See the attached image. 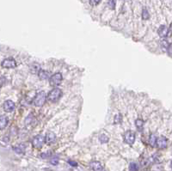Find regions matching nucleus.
<instances>
[{
	"label": "nucleus",
	"mask_w": 172,
	"mask_h": 171,
	"mask_svg": "<svg viewBox=\"0 0 172 171\" xmlns=\"http://www.w3.org/2000/svg\"><path fill=\"white\" fill-rule=\"evenodd\" d=\"M38 76H39V78L41 80H47V79L50 78L49 72L45 70H41L38 73Z\"/></svg>",
	"instance_id": "12"
},
{
	"label": "nucleus",
	"mask_w": 172,
	"mask_h": 171,
	"mask_svg": "<svg viewBox=\"0 0 172 171\" xmlns=\"http://www.w3.org/2000/svg\"><path fill=\"white\" fill-rule=\"evenodd\" d=\"M157 137L155 134H151L150 136V139H149V144L151 145V146H155L156 144H157Z\"/></svg>",
	"instance_id": "16"
},
{
	"label": "nucleus",
	"mask_w": 172,
	"mask_h": 171,
	"mask_svg": "<svg viewBox=\"0 0 172 171\" xmlns=\"http://www.w3.org/2000/svg\"><path fill=\"white\" fill-rule=\"evenodd\" d=\"M71 165H73V166H77V163H76V162H73V161H69L68 162Z\"/></svg>",
	"instance_id": "27"
},
{
	"label": "nucleus",
	"mask_w": 172,
	"mask_h": 171,
	"mask_svg": "<svg viewBox=\"0 0 172 171\" xmlns=\"http://www.w3.org/2000/svg\"><path fill=\"white\" fill-rule=\"evenodd\" d=\"M167 51H168L169 55L172 57V44H171V45L169 46V48H168V49H167Z\"/></svg>",
	"instance_id": "26"
},
{
	"label": "nucleus",
	"mask_w": 172,
	"mask_h": 171,
	"mask_svg": "<svg viewBox=\"0 0 172 171\" xmlns=\"http://www.w3.org/2000/svg\"><path fill=\"white\" fill-rule=\"evenodd\" d=\"M90 168L92 169V170L94 171H102L103 170V167L102 165V163L97 161H94L90 163Z\"/></svg>",
	"instance_id": "11"
},
{
	"label": "nucleus",
	"mask_w": 172,
	"mask_h": 171,
	"mask_svg": "<svg viewBox=\"0 0 172 171\" xmlns=\"http://www.w3.org/2000/svg\"><path fill=\"white\" fill-rule=\"evenodd\" d=\"M50 163L52 164V165H57L58 163H59V158L58 157H52V159H51V161H50Z\"/></svg>",
	"instance_id": "24"
},
{
	"label": "nucleus",
	"mask_w": 172,
	"mask_h": 171,
	"mask_svg": "<svg viewBox=\"0 0 172 171\" xmlns=\"http://www.w3.org/2000/svg\"><path fill=\"white\" fill-rule=\"evenodd\" d=\"M14 150H15L17 153L21 154V153H23V152H24L25 147L24 145H17V146H16L14 148Z\"/></svg>",
	"instance_id": "17"
},
{
	"label": "nucleus",
	"mask_w": 172,
	"mask_h": 171,
	"mask_svg": "<svg viewBox=\"0 0 172 171\" xmlns=\"http://www.w3.org/2000/svg\"><path fill=\"white\" fill-rule=\"evenodd\" d=\"M171 169H172V161H171Z\"/></svg>",
	"instance_id": "29"
},
{
	"label": "nucleus",
	"mask_w": 172,
	"mask_h": 171,
	"mask_svg": "<svg viewBox=\"0 0 172 171\" xmlns=\"http://www.w3.org/2000/svg\"><path fill=\"white\" fill-rule=\"evenodd\" d=\"M3 110L5 112H8V113L12 112L15 109V103L10 100L5 101L3 105Z\"/></svg>",
	"instance_id": "7"
},
{
	"label": "nucleus",
	"mask_w": 172,
	"mask_h": 171,
	"mask_svg": "<svg viewBox=\"0 0 172 171\" xmlns=\"http://www.w3.org/2000/svg\"><path fill=\"white\" fill-rule=\"evenodd\" d=\"M30 70H31V72H32V73L33 74H38L39 73V72L41 71V67H40V66H39L38 64H35V65H33V66H31Z\"/></svg>",
	"instance_id": "15"
},
{
	"label": "nucleus",
	"mask_w": 172,
	"mask_h": 171,
	"mask_svg": "<svg viewBox=\"0 0 172 171\" xmlns=\"http://www.w3.org/2000/svg\"><path fill=\"white\" fill-rule=\"evenodd\" d=\"M63 80V77H62V75L60 73H55L53 74L52 77H50L49 81L50 83L52 85V86H58L61 83Z\"/></svg>",
	"instance_id": "4"
},
{
	"label": "nucleus",
	"mask_w": 172,
	"mask_h": 171,
	"mask_svg": "<svg viewBox=\"0 0 172 171\" xmlns=\"http://www.w3.org/2000/svg\"><path fill=\"white\" fill-rule=\"evenodd\" d=\"M8 125V118L4 115L0 116V129H4Z\"/></svg>",
	"instance_id": "13"
},
{
	"label": "nucleus",
	"mask_w": 172,
	"mask_h": 171,
	"mask_svg": "<svg viewBox=\"0 0 172 171\" xmlns=\"http://www.w3.org/2000/svg\"><path fill=\"white\" fill-rule=\"evenodd\" d=\"M102 0H90V3L91 5H97Z\"/></svg>",
	"instance_id": "25"
},
{
	"label": "nucleus",
	"mask_w": 172,
	"mask_h": 171,
	"mask_svg": "<svg viewBox=\"0 0 172 171\" xmlns=\"http://www.w3.org/2000/svg\"><path fill=\"white\" fill-rule=\"evenodd\" d=\"M61 96H62L61 90H59V88H55L50 91L48 96V99L52 102H55L61 97Z\"/></svg>",
	"instance_id": "1"
},
{
	"label": "nucleus",
	"mask_w": 172,
	"mask_h": 171,
	"mask_svg": "<svg viewBox=\"0 0 172 171\" xmlns=\"http://www.w3.org/2000/svg\"><path fill=\"white\" fill-rule=\"evenodd\" d=\"M46 99H47V97H46V94L45 92L41 91V92H39L35 97L34 99V104L36 106V107H41L45 104V101H46Z\"/></svg>",
	"instance_id": "2"
},
{
	"label": "nucleus",
	"mask_w": 172,
	"mask_h": 171,
	"mask_svg": "<svg viewBox=\"0 0 172 171\" xmlns=\"http://www.w3.org/2000/svg\"><path fill=\"white\" fill-rule=\"evenodd\" d=\"M157 33H158V34H159L160 37L164 38V37H166V36L169 34V28H168L166 26L162 25V26L158 28Z\"/></svg>",
	"instance_id": "10"
},
{
	"label": "nucleus",
	"mask_w": 172,
	"mask_h": 171,
	"mask_svg": "<svg viewBox=\"0 0 172 171\" xmlns=\"http://www.w3.org/2000/svg\"><path fill=\"white\" fill-rule=\"evenodd\" d=\"M108 7H109L111 10H115V4H116V0H108Z\"/></svg>",
	"instance_id": "21"
},
{
	"label": "nucleus",
	"mask_w": 172,
	"mask_h": 171,
	"mask_svg": "<svg viewBox=\"0 0 172 171\" xmlns=\"http://www.w3.org/2000/svg\"><path fill=\"white\" fill-rule=\"evenodd\" d=\"M1 66L3 68H15L17 66V62L14 59L8 58V59H5L2 61Z\"/></svg>",
	"instance_id": "5"
},
{
	"label": "nucleus",
	"mask_w": 172,
	"mask_h": 171,
	"mask_svg": "<svg viewBox=\"0 0 172 171\" xmlns=\"http://www.w3.org/2000/svg\"><path fill=\"white\" fill-rule=\"evenodd\" d=\"M157 146L159 149H165L168 145V140L164 136H161L157 139Z\"/></svg>",
	"instance_id": "8"
},
{
	"label": "nucleus",
	"mask_w": 172,
	"mask_h": 171,
	"mask_svg": "<svg viewBox=\"0 0 172 171\" xmlns=\"http://www.w3.org/2000/svg\"><path fill=\"white\" fill-rule=\"evenodd\" d=\"M149 17H150V14H149L148 10L146 9H143V11H142V18L144 20H147V19H149Z\"/></svg>",
	"instance_id": "20"
},
{
	"label": "nucleus",
	"mask_w": 172,
	"mask_h": 171,
	"mask_svg": "<svg viewBox=\"0 0 172 171\" xmlns=\"http://www.w3.org/2000/svg\"><path fill=\"white\" fill-rule=\"evenodd\" d=\"M45 142H46V141H45V137H44L43 135L40 134V135L36 136V137L33 139L32 145H33V146L35 147V148L40 149V148L42 147L43 144H44Z\"/></svg>",
	"instance_id": "3"
},
{
	"label": "nucleus",
	"mask_w": 172,
	"mask_h": 171,
	"mask_svg": "<svg viewBox=\"0 0 172 171\" xmlns=\"http://www.w3.org/2000/svg\"><path fill=\"white\" fill-rule=\"evenodd\" d=\"M161 45H162V48L164 49H168L169 46H170L169 42L167 41H165V40H164V41H161Z\"/></svg>",
	"instance_id": "23"
},
{
	"label": "nucleus",
	"mask_w": 172,
	"mask_h": 171,
	"mask_svg": "<svg viewBox=\"0 0 172 171\" xmlns=\"http://www.w3.org/2000/svg\"><path fill=\"white\" fill-rule=\"evenodd\" d=\"M139 166L136 163H131L129 164V170L130 171H138Z\"/></svg>",
	"instance_id": "19"
},
{
	"label": "nucleus",
	"mask_w": 172,
	"mask_h": 171,
	"mask_svg": "<svg viewBox=\"0 0 172 171\" xmlns=\"http://www.w3.org/2000/svg\"><path fill=\"white\" fill-rule=\"evenodd\" d=\"M102 171H106V170H102Z\"/></svg>",
	"instance_id": "30"
},
{
	"label": "nucleus",
	"mask_w": 172,
	"mask_h": 171,
	"mask_svg": "<svg viewBox=\"0 0 172 171\" xmlns=\"http://www.w3.org/2000/svg\"><path fill=\"white\" fill-rule=\"evenodd\" d=\"M108 137L106 135V134H101L100 137H99V140L102 144H105V143H108Z\"/></svg>",
	"instance_id": "18"
},
{
	"label": "nucleus",
	"mask_w": 172,
	"mask_h": 171,
	"mask_svg": "<svg viewBox=\"0 0 172 171\" xmlns=\"http://www.w3.org/2000/svg\"><path fill=\"white\" fill-rule=\"evenodd\" d=\"M170 29H171V31L172 32V23H171V28H170Z\"/></svg>",
	"instance_id": "28"
},
{
	"label": "nucleus",
	"mask_w": 172,
	"mask_h": 171,
	"mask_svg": "<svg viewBox=\"0 0 172 171\" xmlns=\"http://www.w3.org/2000/svg\"><path fill=\"white\" fill-rule=\"evenodd\" d=\"M55 140H56V135L53 132H50L47 133V135L45 137V141L47 144H48V145L53 144L55 142Z\"/></svg>",
	"instance_id": "9"
},
{
	"label": "nucleus",
	"mask_w": 172,
	"mask_h": 171,
	"mask_svg": "<svg viewBox=\"0 0 172 171\" xmlns=\"http://www.w3.org/2000/svg\"><path fill=\"white\" fill-rule=\"evenodd\" d=\"M122 114H116L115 117V122L121 123L122 122Z\"/></svg>",
	"instance_id": "22"
},
{
	"label": "nucleus",
	"mask_w": 172,
	"mask_h": 171,
	"mask_svg": "<svg viewBox=\"0 0 172 171\" xmlns=\"http://www.w3.org/2000/svg\"><path fill=\"white\" fill-rule=\"evenodd\" d=\"M135 125H136V127L139 131H141L143 129V126H144V121L141 119H137L136 121H135Z\"/></svg>",
	"instance_id": "14"
},
{
	"label": "nucleus",
	"mask_w": 172,
	"mask_h": 171,
	"mask_svg": "<svg viewBox=\"0 0 172 171\" xmlns=\"http://www.w3.org/2000/svg\"><path fill=\"white\" fill-rule=\"evenodd\" d=\"M124 141L127 145H132L135 141V134L132 131H127L124 135Z\"/></svg>",
	"instance_id": "6"
}]
</instances>
